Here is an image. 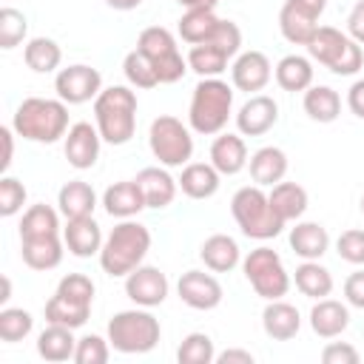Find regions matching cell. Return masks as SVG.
<instances>
[{
	"label": "cell",
	"instance_id": "1",
	"mask_svg": "<svg viewBox=\"0 0 364 364\" xmlns=\"http://www.w3.org/2000/svg\"><path fill=\"white\" fill-rule=\"evenodd\" d=\"M68 102L63 100H48V97H26L14 117L11 128L17 136L31 139V142H57L60 136L68 134Z\"/></svg>",
	"mask_w": 364,
	"mask_h": 364
},
{
	"label": "cell",
	"instance_id": "2",
	"mask_svg": "<svg viewBox=\"0 0 364 364\" xmlns=\"http://www.w3.org/2000/svg\"><path fill=\"white\" fill-rule=\"evenodd\" d=\"M151 250V230L139 222H131V219H122L102 242V250H100V267L119 279V276H128L131 270H136L142 264V259L148 256Z\"/></svg>",
	"mask_w": 364,
	"mask_h": 364
},
{
	"label": "cell",
	"instance_id": "3",
	"mask_svg": "<svg viewBox=\"0 0 364 364\" xmlns=\"http://www.w3.org/2000/svg\"><path fill=\"white\" fill-rule=\"evenodd\" d=\"M94 119L102 142L125 145L136 131V94L128 85L102 88L94 100Z\"/></svg>",
	"mask_w": 364,
	"mask_h": 364
},
{
	"label": "cell",
	"instance_id": "4",
	"mask_svg": "<svg viewBox=\"0 0 364 364\" xmlns=\"http://www.w3.org/2000/svg\"><path fill=\"white\" fill-rule=\"evenodd\" d=\"M230 111H233V88L219 77H202L191 97L188 125L202 136H213L225 131Z\"/></svg>",
	"mask_w": 364,
	"mask_h": 364
},
{
	"label": "cell",
	"instance_id": "5",
	"mask_svg": "<svg viewBox=\"0 0 364 364\" xmlns=\"http://www.w3.org/2000/svg\"><path fill=\"white\" fill-rule=\"evenodd\" d=\"M230 213L239 225V230L247 236V239H273L282 233L284 222L276 216L273 205H270V196L262 191V185H245L233 193L230 199Z\"/></svg>",
	"mask_w": 364,
	"mask_h": 364
},
{
	"label": "cell",
	"instance_id": "6",
	"mask_svg": "<svg viewBox=\"0 0 364 364\" xmlns=\"http://www.w3.org/2000/svg\"><path fill=\"white\" fill-rule=\"evenodd\" d=\"M162 327L159 318L154 313H148V307H136V310H119L111 316L108 321V341L117 353H148L159 344Z\"/></svg>",
	"mask_w": 364,
	"mask_h": 364
},
{
	"label": "cell",
	"instance_id": "7",
	"mask_svg": "<svg viewBox=\"0 0 364 364\" xmlns=\"http://www.w3.org/2000/svg\"><path fill=\"white\" fill-rule=\"evenodd\" d=\"M307 54H310V60L321 63L324 68H330L338 77H350L364 65L361 46L350 34H344L333 26H318L316 28L313 40L307 43Z\"/></svg>",
	"mask_w": 364,
	"mask_h": 364
},
{
	"label": "cell",
	"instance_id": "8",
	"mask_svg": "<svg viewBox=\"0 0 364 364\" xmlns=\"http://www.w3.org/2000/svg\"><path fill=\"white\" fill-rule=\"evenodd\" d=\"M148 145H151V154L165 168H182V165H188V159L193 154V136H191L188 125L171 114H162L151 122Z\"/></svg>",
	"mask_w": 364,
	"mask_h": 364
},
{
	"label": "cell",
	"instance_id": "9",
	"mask_svg": "<svg viewBox=\"0 0 364 364\" xmlns=\"http://www.w3.org/2000/svg\"><path fill=\"white\" fill-rule=\"evenodd\" d=\"M242 270L245 279L250 282V287L256 290V296H262L264 301L282 299L290 290V276L284 270L282 256L273 247H256L242 259Z\"/></svg>",
	"mask_w": 364,
	"mask_h": 364
},
{
	"label": "cell",
	"instance_id": "10",
	"mask_svg": "<svg viewBox=\"0 0 364 364\" xmlns=\"http://www.w3.org/2000/svg\"><path fill=\"white\" fill-rule=\"evenodd\" d=\"M136 48L154 63L159 82L171 85V82H179V80L185 77L188 60L179 54L176 40H173V34H171L168 28H162V26H148V28H142L139 37H136Z\"/></svg>",
	"mask_w": 364,
	"mask_h": 364
},
{
	"label": "cell",
	"instance_id": "11",
	"mask_svg": "<svg viewBox=\"0 0 364 364\" xmlns=\"http://www.w3.org/2000/svg\"><path fill=\"white\" fill-rule=\"evenodd\" d=\"M54 91L63 102L68 105H82L88 100H97V94L102 91V77L97 68L77 63L68 68H60L54 77Z\"/></svg>",
	"mask_w": 364,
	"mask_h": 364
},
{
	"label": "cell",
	"instance_id": "12",
	"mask_svg": "<svg viewBox=\"0 0 364 364\" xmlns=\"http://www.w3.org/2000/svg\"><path fill=\"white\" fill-rule=\"evenodd\" d=\"M168 276L159 267L139 264L125 276V293L136 307H156L168 299Z\"/></svg>",
	"mask_w": 364,
	"mask_h": 364
},
{
	"label": "cell",
	"instance_id": "13",
	"mask_svg": "<svg viewBox=\"0 0 364 364\" xmlns=\"http://www.w3.org/2000/svg\"><path fill=\"white\" fill-rule=\"evenodd\" d=\"M176 293L193 310H213V307H219V301L225 296L222 293V284L216 282V276H210L205 270H188V273H182L179 282H176Z\"/></svg>",
	"mask_w": 364,
	"mask_h": 364
},
{
	"label": "cell",
	"instance_id": "14",
	"mask_svg": "<svg viewBox=\"0 0 364 364\" xmlns=\"http://www.w3.org/2000/svg\"><path fill=\"white\" fill-rule=\"evenodd\" d=\"M100 142H102V136H100L97 125H91V122H74V125L68 128L65 145H63L68 165L77 168V171L94 168V162H97V156H100Z\"/></svg>",
	"mask_w": 364,
	"mask_h": 364
},
{
	"label": "cell",
	"instance_id": "15",
	"mask_svg": "<svg viewBox=\"0 0 364 364\" xmlns=\"http://www.w3.org/2000/svg\"><path fill=\"white\" fill-rule=\"evenodd\" d=\"M279 122V105L267 94H253L236 111V128L242 136H262Z\"/></svg>",
	"mask_w": 364,
	"mask_h": 364
},
{
	"label": "cell",
	"instance_id": "16",
	"mask_svg": "<svg viewBox=\"0 0 364 364\" xmlns=\"http://www.w3.org/2000/svg\"><path fill=\"white\" fill-rule=\"evenodd\" d=\"M273 77V65L270 60L262 54V51H242L233 65H230V80H233V88L239 91H247V94H256L262 91Z\"/></svg>",
	"mask_w": 364,
	"mask_h": 364
},
{
	"label": "cell",
	"instance_id": "17",
	"mask_svg": "<svg viewBox=\"0 0 364 364\" xmlns=\"http://www.w3.org/2000/svg\"><path fill=\"white\" fill-rule=\"evenodd\" d=\"M63 242L71 256L88 259V256H100L105 239H102V230L94 222V216H82V219H65Z\"/></svg>",
	"mask_w": 364,
	"mask_h": 364
},
{
	"label": "cell",
	"instance_id": "18",
	"mask_svg": "<svg viewBox=\"0 0 364 364\" xmlns=\"http://www.w3.org/2000/svg\"><path fill=\"white\" fill-rule=\"evenodd\" d=\"M102 208L114 219H131L139 210H145L148 205H145V196H142V188L136 185V179H122V182H114L105 188Z\"/></svg>",
	"mask_w": 364,
	"mask_h": 364
},
{
	"label": "cell",
	"instance_id": "19",
	"mask_svg": "<svg viewBox=\"0 0 364 364\" xmlns=\"http://www.w3.org/2000/svg\"><path fill=\"white\" fill-rule=\"evenodd\" d=\"M136 185L142 188V196H145V205L148 208H168L173 199H176V191H179V182L159 165H148L142 168L136 176Z\"/></svg>",
	"mask_w": 364,
	"mask_h": 364
},
{
	"label": "cell",
	"instance_id": "20",
	"mask_svg": "<svg viewBox=\"0 0 364 364\" xmlns=\"http://www.w3.org/2000/svg\"><path fill=\"white\" fill-rule=\"evenodd\" d=\"M210 165L222 176H233L247 165V145L239 134H216L210 142Z\"/></svg>",
	"mask_w": 364,
	"mask_h": 364
},
{
	"label": "cell",
	"instance_id": "21",
	"mask_svg": "<svg viewBox=\"0 0 364 364\" xmlns=\"http://www.w3.org/2000/svg\"><path fill=\"white\" fill-rule=\"evenodd\" d=\"M247 168H250V179L262 188H273L276 182L284 179L287 173V154L276 145H264L259 148L250 159H247Z\"/></svg>",
	"mask_w": 364,
	"mask_h": 364
},
{
	"label": "cell",
	"instance_id": "22",
	"mask_svg": "<svg viewBox=\"0 0 364 364\" xmlns=\"http://www.w3.org/2000/svg\"><path fill=\"white\" fill-rule=\"evenodd\" d=\"M199 259H202L205 267L213 270V273H230V270L239 264L242 250H239V245H236L233 236H228V233H213V236H208V239L202 242Z\"/></svg>",
	"mask_w": 364,
	"mask_h": 364
},
{
	"label": "cell",
	"instance_id": "23",
	"mask_svg": "<svg viewBox=\"0 0 364 364\" xmlns=\"http://www.w3.org/2000/svg\"><path fill=\"white\" fill-rule=\"evenodd\" d=\"M350 324V310L347 304L336 301V299H316L313 310H310V327L316 336L321 338H336L347 330Z\"/></svg>",
	"mask_w": 364,
	"mask_h": 364
},
{
	"label": "cell",
	"instance_id": "24",
	"mask_svg": "<svg viewBox=\"0 0 364 364\" xmlns=\"http://www.w3.org/2000/svg\"><path fill=\"white\" fill-rule=\"evenodd\" d=\"M262 327L273 341H290L301 327V316L293 304H287L282 299H273L262 310Z\"/></svg>",
	"mask_w": 364,
	"mask_h": 364
},
{
	"label": "cell",
	"instance_id": "25",
	"mask_svg": "<svg viewBox=\"0 0 364 364\" xmlns=\"http://www.w3.org/2000/svg\"><path fill=\"white\" fill-rule=\"evenodd\" d=\"M219 171L210 165V162H188L182 165V173H179V188L185 196L191 199H210L216 191H219Z\"/></svg>",
	"mask_w": 364,
	"mask_h": 364
},
{
	"label": "cell",
	"instance_id": "26",
	"mask_svg": "<svg viewBox=\"0 0 364 364\" xmlns=\"http://www.w3.org/2000/svg\"><path fill=\"white\" fill-rule=\"evenodd\" d=\"M57 205H60V213L65 219H82V216H94V208H97V193L88 182L82 179H71L60 188L57 193Z\"/></svg>",
	"mask_w": 364,
	"mask_h": 364
},
{
	"label": "cell",
	"instance_id": "27",
	"mask_svg": "<svg viewBox=\"0 0 364 364\" xmlns=\"http://www.w3.org/2000/svg\"><path fill=\"white\" fill-rule=\"evenodd\" d=\"M63 247L65 242L57 236H43V239H23L20 242V256L31 270H54L63 262Z\"/></svg>",
	"mask_w": 364,
	"mask_h": 364
},
{
	"label": "cell",
	"instance_id": "28",
	"mask_svg": "<svg viewBox=\"0 0 364 364\" xmlns=\"http://www.w3.org/2000/svg\"><path fill=\"white\" fill-rule=\"evenodd\" d=\"M267 196H270V205H273L276 216L284 225L287 222H296L307 210V191L299 182H276Z\"/></svg>",
	"mask_w": 364,
	"mask_h": 364
},
{
	"label": "cell",
	"instance_id": "29",
	"mask_svg": "<svg viewBox=\"0 0 364 364\" xmlns=\"http://www.w3.org/2000/svg\"><path fill=\"white\" fill-rule=\"evenodd\" d=\"M279 28H282V37L293 46H307L318 28V20L310 17L307 11L296 9L290 0H284L282 11H279Z\"/></svg>",
	"mask_w": 364,
	"mask_h": 364
},
{
	"label": "cell",
	"instance_id": "30",
	"mask_svg": "<svg viewBox=\"0 0 364 364\" xmlns=\"http://www.w3.org/2000/svg\"><path fill=\"white\" fill-rule=\"evenodd\" d=\"M276 82L282 91H307L313 85V63L301 54H287L276 63Z\"/></svg>",
	"mask_w": 364,
	"mask_h": 364
},
{
	"label": "cell",
	"instance_id": "31",
	"mask_svg": "<svg viewBox=\"0 0 364 364\" xmlns=\"http://www.w3.org/2000/svg\"><path fill=\"white\" fill-rule=\"evenodd\" d=\"M290 247L301 259H321L330 247V236L318 222H299L290 228Z\"/></svg>",
	"mask_w": 364,
	"mask_h": 364
},
{
	"label": "cell",
	"instance_id": "32",
	"mask_svg": "<svg viewBox=\"0 0 364 364\" xmlns=\"http://www.w3.org/2000/svg\"><path fill=\"white\" fill-rule=\"evenodd\" d=\"M296 290L307 299H327L333 293V276L324 264H318V259H304L296 267Z\"/></svg>",
	"mask_w": 364,
	"mask_h": 364
},
{
	"label": "cell",
	"instance_id": "33",
	"mask_svg": "<svg viewBox=\"0 0 364 364\" xmlns=\"http://www.w3.org/2000/svg\"><path fill=\"white\" fill-rule=\"evenodd\" d=\"M74 350H77V338H74L71 327L48 324L37 336V353L46 361H68V358H74Z\"/></svg>",
	"mask_w": 364,
	"mask_h": 364
},
{
	"label": "cell",
	"instance_id": "34",
	"mask_svg": "<svg viewBox=\"0 0 364 364\" xmlns=\"http://www.w3.org/2000/svg\"><path fill=\"white\" fill-rule=\"evenodd\" d=\"M222 17H216L213 9H185V14L179 17V37L188 43V46H199V43H208L216 31Z\"/></svg>",
	"mask_w": 364,
	"mask_h": 364
},
{
	"label": "cell",
	"instance_id": "35",
	"mask_svg": "<svg viewBox=\"0 0 364 364\" xmlns=\"http://www.w3.org/2000/svg\"><path fill=\"white\" fill-rule=\"evenodd\" d=\"M301 105H304V114H307L313 122H333V119H338V114H341V97H338V91L330 88V85H310V88L304 91Z\"/></svg>",
	"mask_w": 364,
	"mask_h": 364
},
{
	"label": "cell",
	"instance_id": "36",
	"mask_svg": "<svg viewBox=\"0 0 364 364\" xmlns=\"http://www.w3.org/2000/svg\"><path fill=\"white\" fill-rule=\"evenodd\" d=\"M23 60L34 74H51L63 63V48L51 37H31L23 48Z\"/></svg>",
	"mask_w": 364,
	"mask_h": 364
},
{
	"label": "cell",
	"instance_id": "37",
	"mask_svg": "<svg viewBox=\"0 0 364 364\" xmlns=\"http://www.w3.org/2000/svg\"><path fill=\"white\" fill-rule=\"evenodd\" d=\"M60 233V213L51 205H31L20 219V242Z\"/></svg>",
	"mask_w": 364,
	"mask_h": 364
},
{
	"label": "cell",
	"instance_id": "38",
	"mask_svg": "<svg viewBox=\"0 0 364 364\" xmlns=\"http://www.w3.org/2000/svg\"><path fill=\"white\" fill-rule=\"evenodd\" d=\"M88 313H91L88 304H77V301L63 299L57 293L46 301V321L48 324H63V327L77 330V327H82L88 321Z\"/></svg>",
	"mask_w": 364,
	"mask_h": 364
},
{
	"label": "cell",
	"instance_id": "39",
	"mask_svg": "<svg viewBox=\"0 0 364 364\" xmlns=\"http://www.w3.org/2000/svg\"><path fill=\"white\" fill-rule=\"evenodd\" d=\"M228 54L210 43H199V46H191L188 51V68L196 71L199 77H219L225 68H228Z\"/></svg>",
	"mask_w": 364,
	"mask_h": 364
},
{
	"label": "cell",
	"instance_id": "40",
	"mask_svg": "<svg viewBox=\"0 0 364 364\" xmlns=\"http://www.w3.org/2000/svg\"><path fill=\"white\" fill-rule=\"evenodd\" d=\"M122 74H125V80H128L134 88H154V85H159V77H156L154 63H151L139 48H134V51L125 54V60H122Z\"/></svg>",
	"mask_w": 364,
	"mask_h": 364
},
{
	"label": "cell",
	"instance_id": "41",
	"mask_svg": "<svg viewBox=\"0 0 364 364\" xmlns=\"http://www.w3.org/2000/svg\"><path fill=\"white\" fill-rule=\"evenodd\" d=\"M176 361L179 364H210L216 361V350L208 333H191L182 338L179 350H176Z\"/></svg>",
	"mask_w": 364,
	"mask_h": 364
},
{
	"label": "cell",
	"instance_id": "42",
	"mask_svg": "<svg viewBox=\"0 0 364 364\" xmlns=\"http://www.w3.org/2000/svg\"><path fill=\"white\" fill-rule=\"evenodd\" d=\"M34 327V318L28 310L23 307H3L0 310V338L14 344V341H23Z\"/></svg>",
	"mask_w": 364,
	"mask_h": 364
},
{
	"label": "cell",
	"instance_id": "43",
	"mask_svg": "<svg viewBox=\"0 0 364 364\" xmlns=\"http://www.w3.org/2000/svg\"><path fill=\"white\" fill-rule=\"evenodd\" d=\"M28 34V20L23 11L11 9V6H3L0 9V48H14L26 40Z\"/></svg>",
	"mask_w": 364,
	"mask_h": 364
},
{
	"label": "cell",
	"instance_id": "44",
	"mask_svg": "<svg viewBox=\"0 0 364 364\" xmlns=\"http://www.w3.org/2000/svg\"><path fill=\"white\" fill-rule=\"evenodd\" d=\"M54 293L63 296V299H71L77 304H88L91 307V301H94V282L85 273H68V276L60 279Z\"/></svg>",
	"mask_w": 364,
	"mask_h": 364
},
{
	"label": "cell",
	"instance_id": "45",
	"mask_svg": "<svg viewBox=\"0 0 364 364\" xmlns=\"http://www.w3.org/2000/svg\"><path fill=\"white\" fill-rule=\"evenodd\" d=\"M111 355V341H105L102 336H82L77 338V350H74V361L77 364H105Z\"/></svg>",
	"mask_w": 364,
	"mask_h": 364
},
{
	"label": "cell",
	"instance_id": "46",
	"mask_svg": "<svg viewBox=\"0 0 364 364\" xmlns=\"http://www.w3.org/2000/svg\"><path fill=\"white\" fill-rule=\"evenodd\" d=\"M26 196H28V191H26V185L20 179H14V176H3L0 179V213L3 216L20 213L23 205H26Z\"/></svg>",
	"mask_w": 364,
	"mask_h": 364
},
{
	"label": "cell",
	"instance_id": "47",
	"mask_svg": "<svg viewBox=\"0 0 364 364\" xmlns=\"http://www.w3.org/2000/svg\"><path fill=\"white\" fill-rule=\"evenodd\" d=\"M208 43L222 48L228 57H236L239 48H242V28L233 20H219V26H216V31H213V37Z\"/></svg>",
	"mask_w": 364,
	"mask_h": 364
},
{
	"label": "cell",
	"instance_id": "48",
	"mask_svg": "<svg viewBox=\"0 0 364 364\" xmlns=\"http://www.w3.org/2000/svg\"><path fill=\"white\" fill-rule=\"evenodd\" d=\"M336 250H338V256H341L344 262H350V264H364V230H358V228L344 230V233L338 236V242H336Z\"/></svg>",
	"mask_w": 364,
	"mask_h": 364
},
{
	"label": "cell",
	"instance_id": "49",
	"mask_svg": "<svg viewBox=\"0 0 364 364\" xmlns=\"http://www.w3.org/2000/svg\"><path fill=\"white\" fill-rule=\"evenodd\" d=\"M358 350L353 344H344V341H330L324 350H321V361L324 364H358Z\"/></svg>",
	"mask_w": 364,
	"mask_h": 364
},
{
	"label": "cell",
	"instance_id": "50",
	"mask_svg": "<svg viewBox=\"0 0 364 364\" xmlns=\"http://www.w3.org/2000/svg\"><path fill=\"white\" fill-rule=\"evenodd\" d=\"M344 299L353 307L364 310V270H355V273H350L344 279Z\"/></svg>",
	"mask_w": 364,
	"mask_h": 364
},
{
	"label": "cell",
	"instance_id": "51",
	"mask_svg": "<svg viewBox=\"0 0 364 364\" xmlns=\"http://www.w3.org/2000/svg\"><path fill=\"white\" fill-rule=\"evenodd\" d=\"M347 34H350L358 46H364V0H358V3L350 9V14H347Z\"/></svg>",
	"mask_w": 364,
	"mask_h": 364
},
{
	"label": "cell",
	"instance_id": "52",
	"mask_svg": "<svg viewBox=\"0 0 364 364\" xmlns=\"http://www.w3.org/2000/svg\"><path fill=\"white\" fill-rule=\"evenodd\" d=\"M347 105H350V111H353L358 119H364V80H355V82L350 85V91H347Z\"/></svg>",
	"mask_w": 364,
	"mask_h": 364
},
{
	"label": "cell",
	"instance_id": "53",
	"mask_svg": "<svg viewBox=\"0 0 364 364\" xmlns=\"http://www.w3.org/2000/svg\"><path fill=\"white\" fill-rule=\"evenodd\" d=\"M0 139H3V159H0V168L9 171V168H11V156H14V128H0Z\"/></svg>",
	"mask_w": 364,
	"mask_h": 364
},
{
	"label": "cell",
	"instance_id": "54",
	"mask_svg": "<svg viewBox=\"0 0 364 364\" xmlns=\"http://www.w3.org/2000/svg\"><path fill=\"white\" fill-rule=\"evenodd\" d=\"M219 364H253V353L247 350H225L216 355Z\"/></svg>",
	"mask_w": 364,
	"mask_h": 364
},
{
	"label": "cell",
	"instance_id": "55",
	"mask_svg": "<svg viewBox=\"0 0 364 364\" xmlns=\"http://www.w3.org/2000/svg\"><path fill=\"white\" fill-rule=\"evenodd\" d=\"M290 3H293L296 9H301V11H307V14L316 17V20H318L321 11L327 9V0H290Z\"/></svg>",
	"mask_w": 364,
	"mask_h": 364
},
{
	"label": "cell",
	"instance_id": "56",
	"mask_svg": "<svg viewBox=\"0 0 364 364\" xmlns=\"http://www.w3.org/2000/svg\"><path fill=\"white\" fill-rule=\"evenodd\" d=\"M176 3L185 9H216L219 6V0H176Z\"/></svg>",
	"mask_w": 364,
	"mask_h": 364
},
{
	"label": "cell",
	"instance_id": "57",
	"mask_svg": "<svg viewBox=\"0 0 364 364\" xmlns=\"http://www.w3.org/2000/svg\"><path fill=\"white\" fill-rule=\"evenodd\" d=\"M142 0H105V6H111V9H117V11H131V9H136Z\"/></svg>",
	"mask_w": 364,
	"mask_h": 364
},
{
	"label": "cell",
	"instance_id": "58",
	"mask_svg": "<svg viewBox=\"0 0 364 364\" xmlns=\"http://www.w3.org/2000/svg\"><path fill=\"white\" fill-rule=\"evenodd\" d=\"M11 299V282H9V276H3V296H0V301L6 304Z\"/></svg>",
	"mask_w": 364,
	"mask_h": 364
},
{
	"label": "cell",
	"instance_id": "59",
	"mask_svg": "<svg viewBox=\"0 0 364 364\" xmlns=\"http://www.w3.org/2000/svg\"><path fill=\"white\" fill-rule=\"evenodd\" d=\"M361 213H364V196H361Z\"/></svg>",
	"mask_w": 364,
	"mask_h": 364
}]
</instances>
